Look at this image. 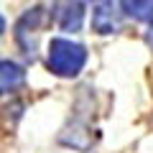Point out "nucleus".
I'll return each instance as SVG.
<instances>
[{"label":"nucleus","mask_w":153,"mask_h":153,"mask_svg":"<svg viewBox=\"0 0 153 153\" xmlns=\"http://www.w3.org/2000/svg\"><path fill=\"white\" fill-rule=\"evenodd\" d=\"M123 10L135 21H153V0H120Z\"/></svg>","instance_id":"39448f33"},{"label":"nucleus","mask_w":153,"mask_h":153,"mask_svg":"<svg viewBox=\"0 0 153 153\" xmlns=\"http://www.w3.org/2000/svg\"><path fill=\"white\" fill-rule=\"evenodd\" d=\"M51 18L61 31H79L84 23V8L79 0H54Z\"/></svg>","instance_id":"f03ea898"},{"label":"nucleus","mask_w":153,"mask_h":153,"mask_svg":"<svg viewBox=\"0 0 153 153\" xmlns=\"http://www.w3.org/2000/svg\"><path fill=\"white\" fill-rule=\"evenodd\" d=\"M92 26L97 28L100 33H115L117 28H120V21H117V13H115V8H110V5H100L97 10H94V16H92Z\"/></svg>","instance_id":"20e7f679"},{"label":"nucleus","mask_w":153,"mask_h":153,"mask_svg":"<svg viewBox=\"0 0 153 153\" xmlns=\"http://www.w3.org/2000/svg\"><path fill=\"white\" fill-rule=\"evenodd\" d=\"M3 31H5V18L0 16V36H3Z\"/></svg>","instance_id":"423d86ee"},{"label":"nucleus","mask_w":153,"mask_h":153,"mask_svg":"<svg viewBox=\"0 0 153 153\" xmlns=\"http://www.w3.org/2000/svg\"><path fill=\"white\" fill-rule=\"evenodd\" d=\"M26 82V71L16 61H0V94H8Z\"/></svg>","instance_id":"7ed1b4c3"},{"label":"nucleus","mask_w":153,"mask_h":153,"mask_svg":"<svg viewBox=\"0 0 153 153\" xmlns=\"http://www.w3.org/2000/svg\"><path fill=\"white\" fill-rule=\"evenodd\" d=\"M148 41H151V46H153V26H151V33H148Z\"/></svg>","instance_id":"0eeeda50"},{"label":"nucleus","mask_w":153,"mask_h":153,"mask_svg":"<svg viewBox=\"0 0 153 153\" xmlns=\"http://www.w3.org/2000/svg\"><path fill=\"white\" fill-rule=\"evenodd\" d=\"M46 64L59 76H76L87 64V51H84V46L74 44L69 38H54L49 44Z\"/></svg>","instance_id":"f257e3e1"}]
</instances>
